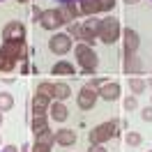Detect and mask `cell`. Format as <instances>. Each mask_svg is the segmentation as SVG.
Returning a JSON list of instances; mask_svg holds the SVG:
<instances>
[{
	"instance_id": "7c38bea8",
	"label": "cell",
	"mask_w": 152,
	"mask_h": 152,
	"mask_svg": "<svg viewBox=\"0 0 152 152\" xmlns=\"http://www.w3.org/2000/svg\"><path fill=\"white\" fill-rule=\"evenodd\" d=\"M30 127H32V134H35V138H37V141H42V138H44V136H48V134H53L51 129H48L46 115H35Z\"/></svg>"
},
{
	"instance_id": "1f68e13d",
	"label": "cell",
	"mask_w": 152,
	"mask_h": 152,
	"mask_svg": "<svg viewBox=\"0 0 152 152\" xmlns=\"http://www.w3.org/2000/svg\"><path fill=\"white\" fill-rule=\"evenodd\" d=\"M124 2H129V5H134V2H138V0H124Z\"/></svg>"
},
{
	"instance_id": "9a60e30c",
	"label": "cell",
	"mask_w": 152,
	"mask_h": 152,
	"mask_svg": "<svg viewBox=\"0 0 152 152\" xmlns=\"http://www.w3.org/2000/svg\"><path fill=\"white\" fill-rule=\"evenodd\" d=\"M48 113H51V118L56 122H65L67 118H69V111H67V106L62 102H53V104L48 106Z\"/></svg>"
},
{
	"instance_id": "7402d4cb",
	"label": "cell",
	"mask_w": 152,
	"mask_h": 152,
	"mask_svg": "<svg viewBox=\"0 0 152 152\" xmlns=\"http://www.w3.org/2000/svg\"><path fill=\"white\" fill-rule=\"evenodd\" d=\"M12 106H14V97L10 92H0V111L5 113V111H10Z\"/></svg>"
},
{
	"instance_id": "30bf717a",
	"label": "cell",
	"mask_w": 152,
	"mask_h": 152,
	"mask_svg": "<svg viewBox=\"0 0 152 152\" xmlns=\"http://www.w3.org/2000/svg\"><path fill=\"white\" fill-rule=\"evenodd\" d=\"M97 97H99V92H97V90L83 86V88H81V92L76 95V99H78V108H81V111H90V108H95Z\"/></svg>"
},
{
	"instance_id": "5bb4252c",
	"label": "cell",
	"mask_w": 152,
	"mask_h": 152,
	"mask_svg": "<svg viewBox=\"0 0 152 152\" xmlns=\"http://www.w3.org/2000/svg\"><path fill=\"white\" fill-rule=\"evenodd\" d=\"M76 138H78V134L74 132V129H60V132H56V143L58 145H65V148H69V145H74Z\"/></svg>"
},
{
	"instance_id": "d4e9b609",
	"label": "cell",
	"mask_w": 152,
	"mask_h": 152,
	"mask_svg": "<svg viewBox=\"0 0 152 152\" xmlns=\"http://www.w3.org/2000/svg\"><path fill=\"white\" fill-rule=\"evenodd\" d=\"M30 152H51V145L44 143V141H35V145H32Z\"/></svg>"
},
{
	"instance_id": "9c48e42d",
	"label": "cell",
	"mask_w": 152,
	"mask_h": 152,
	"mask_svg": "<svg viewBox=\"0 0 152 152\" xmlns=\"http://www.w3.org/2000/svg\"><path fill=\"white\" fill-rule=\"evenodd\" d=\"M2 39L5 42H23L26 39V26L21 21H10L2 28Z\"/></svg>"
},
{
	"instance_id": "3957f363",
	"label": "cell",
	"mask_w": 152,
	"mask_h": 152,
	"mask_svg": "<svg viewBox=\"0 0 152 152\" xmlns=\"http://www.w3.org/2000/svg\"><path fill=\"white\" fill-rule=\"evenodd\" d=\"M122 35V28H120V21L115 19V16H106V19L99 21V30H97V37L104 42L106 46H111L115 44L118 39Z\"/></svg>"
},
{
	"instance_id": "ac0fdd59",
	"label": "cell",
	"mask_w": 152,
	"mask_h": 152,
	"mask_svg": "<svg viewBox=\"0 0 152 152\" xmlns=\"http://www.w3.org/2000/svg\"><path fill=\"white\" fill-rule=\"evenodd\" d=\"M141 69H143V65H141V60L136 58V53L124 58V72L127 74H141Z\"/></svg>"
},
{
	"instance_id": "4316f807",
	"label": "cell",
	"mask_w": 152,
	"mask_h": 152,
	"mask_svg": "<svg viewBox=\"0 0 152 152\" xmlns=\"http://www.w3.org/2000/svg\"><path fill=\"white\" fill-rule=\"evenodd\" d=\"M141 118L145 120V122H152V106H145L141 111Z\"/></svg>"
},
{
	"instance_id": "f546056e",
	"label": "cell",
	"mask_w": 152,
	"mask_h": 152,
	"mask_svg": "<svg viewBox=\"0 0 152 152\" xmlns=\"http://www.w3.org/2000/svg\"><path fill=\"white\" fill-rule=\"evenodd\" d=\"M56 2H60V5H69V2H81V0H56Z\"/></svg>"
},
{
	"instance_id": "8992f818",
	"label": "cell",
	"mask_w": 152,
	"mask_h": 152,
	"mask_svg": "<svg viewBox=\"0 0 152 152\" xmlns=\"http://www.w3.org/2000/svg\"><path fill=\"white\" fill-rule=\"evenodd\" d=\"M76 7L81 16H95L99 12H111L115 7V0H81V5Z\"/></svg>"
},
{
	"instance_id": "7a4b0ae2",
	"label": "cell",
	"mask_w": 152,
	"mask_h": 152,
	"mask_svg": "<svg viewBox=\"0 0 152 152\" xmlns=\"http://www.w3.org/2000/svg\"><path fill=\"white\" fill-rule=\"evenodd\" d=\"M97 30H99V19H95V16H90L88 21H83V23H69V37H76L81 39L83 44H92L97 37Z\"/></svg>"
},
{
	"instance_id": "484cf974",
	"label": "cell",
	"mask_w": 152,
	"mask_h": 152,
	"mask_svg": "<svg viewBox=\"0 0 152 152\" xmlns=\"http://www.w3.org/2000/svg\"><path fill=\"white\" fill-rule=\"evenodd\" d=\"M104 83H106L104 78H92V81H88L86 86H88V88H92V90H97V88H102Z\"/></svg>"
},
{
	"instance_id": "e0dca14e",
	"label": "cell",
	"mask_w": 152,
	"mask_h": 152,
	"mask_svg": "<svg viewBox=\"0 0 152 152\" xmlns=\"http://www.w3.org/2000/svg\"><path fill=\"white\" fill-rule=\"evenodd\" d=\"M48 106H51V99H46V97H42V95L32 97V113L35 115H46Z\"/></svg>"
},
{
	"instance_id": "4fadbf2b",
	"label": "cell",
	"mask_w": 152,
	"mask_h": 152,
	"mask_svg": "<svg viewBox=\"0 0 152 152\" xmlns=\"http://www.w3.org/2000/svg\"><path fill=\"white\" fill-rule=\"evenodd\" d=\"M99 97L106 102H115L120 97V83H104L99 88Z\"/></svg>"
},
{
	"instance_id": "2e32d148",
	"label": "cell",
	"mask_w": 152,
	"mask_h": 152,
	"mask_svg": "<svg viewBox=\"0 0 152 152\" xmlns=\"http://www.w3.org/2000/svg\"><path fill=\"white\" fill-rule=\"evenodd\" d=\"M51 74L53 76H74L76 67L72 62H67V60H60V62H56V65L51 67Z\"/></svg>"
},
{
	"instance_id": "52a82bcc",
	"label": "cell",
	"mask_w": 152,
	"mask_h": 152,
	"mask_svg": "<svg viewBox=\"0 0 152 152\" xmlns=\"http://www.w3.org/2000/svg\"><path fill=\"white\" fill-rule=\"evenodd\" d=\"M37 23L44 30H58L60 26H65L67 21H65V16H62V10H44L39 14Z\"/></svg>"
},
{
	"instance_id": "f1b7e54d",
	"label": "cell",
	"mask_w": 152,
	"mask_h": 152,
	"mask_svg": "<svg viewBox=\"0 0 152 152\" xmlns=\"http://www.w3.org/2000/svg\"><path fill=\"white\" fill-rule=\"evenodd\" d=\"M88 152H106L104 148H102V145H90V150Z\"/></svg>"
},
{
	"instance_id": "d6986e66",
	"label": "cell",
	"mask_w": 152,
	"mask_h": 152,
	"mask_svg": "<svg viewBox=\"0 0 152 152\" xmlns=\"http://www.w3.org/2000/svg\"><path fill=\"white\" fill-rule=\"evenodd\" d=\"M37 95L46 97V99H56V83H39Z\"/></svg>"
},
{
	"instance_id": "8fae6325",
	"label": "cell",
	"mask_w": 152,
	"mask_h": 152,
	"mask_svg": "<svg viewBox=\"0 0 152 152\" xmlns=\"http://www.w3.org/2000/svg\"><path fill=\"white\" fill-rule=\"evenodd\" d=\"M122 39H124V56H134L138 46H141V37H138V32L132 28H124L122 30Z\"/></svg>"
},
{
	"instance_id": "83f0119b",
	"label": "cell",
	"mask_w": 152,
	"mask_h": 152,
	"mask_svg": "<svg viewBox=\"0 0 152 152\" xmlns=\"http://www.w3.org/2000/svg\"><path fill=\"white\" fill-rule=\"evenodd\" d=\"M2 152H19V148H16V145H5Z\"/></svg>"
},
{
	"instance_id": "6da1fadb",
	"label": "cell",
	"mask_w": 152,
	"mask_h": 152,
	"mask_svg": "<svg viewBox=\"0 0 152 152\" xmlns=\"http://www.w3.org/2000/svg\"><path fill=\"white\" fill-rule=\"evenodd\" d=\"M28 53L26 42H2L0 46V72H12L16 60H23Z\"/></svg>"
},
{
	"instance_id": "4dcf8cb0",
	"label": "cell",
	"mask_w": 152,
	"mask_h": 152,
	"mask_svg": "<svg viewBox=\"0 0 152 152\" xmlns=\"http://www.w3.org/2000/svg\"><path fill=\"white\" fill-rule=\"evenodd\" d=\"M30 150H32V145H30V143H26V145L21 148V152H30Z\"/></svg>"
},
{
	"instance_id": "44dd1931",
	"label": "cell",
	"mask_w": 152,
	"mask_h": 152,
	"mask_svg": "<svg viewBox=\"0 0 152 152\" xmlns=\"http://www.w3.org/2000/svg\"><path fill=\"white\" fill-rule=\"evenodd\" d=\"M129 88H132L134 95H143L145 88H148V83H145L143 78H136V76H134V78H129Z\"/></svg>"
},
{
	"instance_id": "d590c367",
	"label": "cell",
	"mask_w": 152,
	"mask_h": 152,
	"mask_svg": "<svg viewBox=\"0 0 152 152\" xmlns=\"http://www.w3.org/2000/svg\"><path fill=\"white\" fill-rule=\"evenodd\" d=\"M150 152H152V150H150Z\"/></svg>"
},
{
	"instance_id": "d6a6232c",
	"label": "cell",
	"mask_w": 152,
	"mask_h": 152,
	"mask_svg": "<svg viewBox=\"0 0 152 152\" xmlns=\"http://www.w3.org/2000/svg\"><path fill=\"white\" fill-rule=\"evenodd\" d=\"M0 124H2V111H0Z\"/></svg>"
},
{
	"instance_id": "5b68a950",
	"label": "cell",
	"mask_w": 152,
	"mask_h": 152,
	"mask_svg": "<svg viewBox=\"0 0 152 152\" xmlns=\"http://www.w3.org/2000/svg\"><path fill=\"white\" fill-rule=\"evenodd\" d=\"M118 127H120V122H118V120H108V122L97 124L95 129L88 134L90 145H102V143L111 141V138H115V136H118Z\"/></svg>"
},
{
	"instance_id": "277c9868",
	"label": "cell",
	"mask_w": 152,
	"mask_h": 152,
	"mask_svg": "<svg viewBox=\"0 0 152 152\" xmlns=\"http://www.w3.org/2000/svg\"><path fill=\"white\" fill-rule=\"evenodd\" d=\"M76 62L81 65L83 74H95L97 67H99V58H97L95 48L88 46V44H76Z\"/></svg>"
},
{
	"instance_id": "836d02e7",
	"label": "cell",
	"mask_w": 152,
	"mask_h": 152,
	"mask_svg": "<svg viewBox=\"0 0 152 152\" xmlns=\"http://www.w3.org/2000/svg\"><path fill=\"white\" fill-rule=\"evenodd\" d=\"M19 2H28V0H19Z\"/></svg>"
},
{
	"instance_id": "603a6c76",
	"label": "cell",
	"mask_w": 152,
	"mask_h": 152,
	"mask_svg": "<svg viewBox=\"0 0 152 152\" xmlns=\"http://www.w3.org/2000/svg\"><path fill=\"white\" fill-rule=\"evenodd\" d=\"M124 141H127V145H129V148H136V145H141L143 138H141V134H138V132H129Z\"/></svg>"
},
{
	"instance_id": "e575fe53",
	"label": "cell",
	"mask_w": 152,
	"mask_h": 152,
	"mask_svg": "<svg viewBox=\"0 0 152 152\" xmlns=\"http://www.w3.org/2000/svg\"><path fill=\"white\" fill-rule=\"evenodd\" d=\"M148 86H152V78H150V83H148Z\"/></svg>"
},
{
	"instance_id": "cb8c5ba5",
	"label": "cell",
	"mask_w": 152,
	"mask_h": 152,
	"mask_svg": "<svg viewBox=\"0 0 152 152\" xmlns=\"http://www.w3.org/2000/svg\"><path fill=\"white\" fill-rule=\"evenodd\" d=\"M136 108H138V99H136V97H124V111H136Z\"/></svg>"
},
{
	"instance_id": "ba28073f",
	"label": "cell",
	"mask_w": 152,
	"mask_h": 152,
	"mask_svg": "<svg viewBox=\"0 0 152 152\" xmlns=\"http://www.w3.org/2000/svg\"><path fill=\"white\" fill-rule=\"evenodd\" d=\"M48 48L56 53V56H65L72 51V37L67 32H56L48 37Z\"/></svg>"
},
{
	"instance_id": "ffe728a7",
	"label": "cell",
	"mask_w": 152,
	"mask_h": 152,
	"mask_svg": "<svg viewBox=\"0 0 152 152\" xmlns=\"http://www.w3.org/2000/svg\"><path fill=\"white\" fill-rule=\"evenodd\" d=\"M67 97H72V88L67 83H56V99L58 102H65Z\"/></svg>"
}]
</instances>
